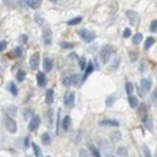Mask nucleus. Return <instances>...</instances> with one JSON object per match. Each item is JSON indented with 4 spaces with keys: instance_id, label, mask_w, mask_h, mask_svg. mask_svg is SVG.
<instances>
[{
    "instance_id": "f257e3e1",
    "label": "nucleus",
    "mask_w": 157,
    "mask_h": 157,
    "mask_svg": "<svg viewBox=\"0 0 157 157\" xmlns=\"http://www.w3.org/2000/svg\"><path fill=\"white\" fill-rule=\"evenodd\" d=\"M126 15H127L131 25L132 26H138V25L139 21H141V18H139V15L137 12H134L133 10H128V11H126Z\"/></svg>"
},
{
    "instance_id": "f03ea898",
    "label": "nucleus",
    "mask_w": 157,
    "mask_h": 157,
    "mask_svg": "<svg viewBox=\"0 0 157 157\" xmlns=\"http://www.w3.org/2000/svg\"><path fill=\"white\" fill-rule=\"evenodd\" d=\"M78 34L85 42H91L95 38V34L89 30H81L78 32Z\"/></svg>"
},
{
    "instance_id": "7ed1b4c3",
    "label": "nucleus",
    "mask_w": 157,
    "mask_h": 157,
    "mask_svg": "<svg viewBox=\"0 0 157 157\" xmlns=\"http://www.w3.org/2000/svg\"><path fill=\"white\" fill-rule=\"evenodd\" d=\"M5 127L7 129L8 132L10 133H16L17 131V123L15 122V120H13V118L6 116L5 117Z\"/></svg>"
},
{
    "instance_id": "20e7f679",
    "label": "nucleus",
    "mask_w": 157,
    "mask_h": 157,
    "mask_svg": "<svg viewBox=\"0 0 157 157\" xmlns=\"http://www.w3.org/2000/svg\"><path fill=\"white\" fill-rule=\"evenodd\" d=\"M111 54H112V48H111V46H109V45H106L101 50V52H100V58H101L102 62L104 64L107 63L109 61V59L111 57Z\"/></svg>"
},
{
    "instance_id": "39448f33",
    "label": "nucleus",
    "mask_w": 157,
    "mask_h": 157,
    "mask_svg": "<svg viewBox=\"0 0 157 157\" xmlns=\"http://www.w3.org/2000/svg\"><path fill=\"white\" fill-rule=\"evenodd\" d=\"M81 76L77 74V75H72L71 77L66 78L63 82V84L65 86H70V85H77L78 81H80Z\"/></svg>"
},
{
    "instance_id": "423d86ee",
    "label": "nucleus",
    "mask_w": 157,
    "mask_h": 157,
    "mask_svg": "<svg viewBox=\"0 0 157 157\" xmlns=\"http://www.w3.org/2000/svg\"><path fill=\"white\" fill-rule=\"evenodd\" d=\"M39 124H40V118H39V116L38 115L33 116L32 119H30V122L29 124V130L30 132H34V131L38 128Z\"/></svg>"
},
{
    "instance_id": "0eeeda50",
    "label": "nucleus",
    "mask_w": 157,
    "mask_h": 157,
    "mask_svg": "<svg viewBox=\"0 0 157 157\" xmlns=\"http://www.w3.org/2000/svg\"><path fill=\"white\" fill-rule=\"evenodd\" d=\"M64 102L67 106L72 107L75 103V93L74 92H67L65 94V98H64Z\"/></svg>"
},
{
    "instance_id": "6e6552de",
    "label": "nucleus",
    "mask_w": 157,
    "mask_h": 157,
    "mask_svg": "<svg viewBox=\"0 0 157 157\" xmlns=\"http://www.w3.org/2000/svg\"><path fill=\"white\" fill-rule=\"evenodd\" d=\"M39 65V54L37 53H33L32 56H30V66L32 69H37Z\"/></svg>"
},
{
    "instance_id": "1a4fd4ad",
    "label": "nucleus",
    "mask_w": 157,
    "mask_h": 157,
    "mask_svg": "<svg viewBox=\"0 0 157 157\" xmlns=\"http://www.w3.org/2000/svg\"><path fill=\"white\" fill-rule=\"evenodd\" d=\"M151 81L150 80H148V78H141V89L143 90V92L146 93L148 92V91L150 90L151 89Z\"/></svg>"
},
{
    "instance_id": "9d476101",
    "label": "nucleus",
    "mask_w": 157,
    "mask_h": 157,
    "mask_svg": "<svg viewBox=\"0 0 157 157\" xmlns=\"http://www.w3.org/2000/svg\"><path fill=\"white\" fill-rule=\"evenodd\" d=\"M51 41H52V34H51L50 30L47 29L43 32V42H44V44L49 45Z\"/></svg>"
},
{
    "instance_id": "9b49d317",
    "label": "nucleus",
    "mask_w": 157,
    "mask_h": 157,
    "mask_svg": "<svg viewBox=\"0 0 157 157\" xmlns=\"http://www.w3.org/2000/svg\"><path fill=\"white\" fill-rule=\"evenodd\" d=\"M100 126H110V127H118L119 126V123L115 120H111V119H105L102 120L99 123Z\"/></svg>"
},
{
    "instance_id": "f8f14e48",
    "label": "nucleus",
    "mask_w": 157,
    "mask_h": 157,
    "mask_svg": "<svg viewBox=\"0 0 157 157\" xmlns=\"http://www.w3.org/2000/svg\"><path fill=\"white\" fill-rule=\"evenodd\" d=\"M37 85L38 86H44L45 84H46V78H45V75H44V73H42V72H39L37 74Z\"/></svg>"
},
{
    "instance_id": "ddd939ff",
    "label": "nucleus",
    "mask_w": 157,
    "mask_h": 157,
    "mask_svg": "<svg viewBox=\"0 0 157 157\" xmlns=\"http://www.w3.org/2000/svg\"><path fill=\"white\" fill-rule=\"evenodd\" d=\"M122 138V134L119 131H114L110 134V139L112 142H118L119 141H121Z\"/></svg>"
},
{
    "instance_id": "4468645a",
    "label": "nucleus",
    "mask_w": 157,
    "mask_h": 157,
    "mask_svg": "<svg viewBox=\"0 0 157 157\" xmlns=\"http://www.w3.org/2000/svg\"><path fill=\"white\" fill-rule=\"evenodd\" d=\"M54 101V92L52 89H49L46 91V96H45V102L46 104H48V105H50V104H52Z\"/></svg>"
},
{
    "instance_id": "2eb2a0df",
    "label": "nucleus",
    "mask_w": 157,
    "mask_h": 157,
    "mask_svg": "<svg viewBox=\"0 0 157 157\" xmlns=\"http://www.w3.org/2000/svg\"><path fill=\"white\" fill-rule=\"evenodd\" d=\"M52 67H53V63H52V60L48 57L44 58V60H43V68H44V70L46 72H50Z\"/></svg>"
},
{
    "instance_id": "dca6fc26",
    "label": "nucleus",
    "mask_w": 157,
    "mask_h": 157,
    "mask_svg": "<svg viewBox=\"0 0 157 157\" xmlns=\"http://www.w3.org/2000/svg\"><path fill=\"white\" fill-rule=\"evenodd\" d=\"M117 154L119 157H128L129 152H128V149L126 147L120 146V147H118V149H117Z\"/></svg>"
},
{
    "instance_id": "f3484780",
    "label": "nucleus",
    "mask_w": 157,
    "mask_h": 157,
    "mask_svg": "<svg viewBox=\"0 0 157 157\" xmlns=\"http://www.w3.org/2000/svg\"><path fill=\"white\" fill-rule=\"evenodd\" d=\"M33 110L32 108H26L24 110V118L26 121H29L30 119H32L33 117Z\"/></svg>"
},
{
    "instance_id": "a211bd4d",
    "label": "nucleus",
    "mask_w": 157,
    "mask_h": 157,
    "mask_svg": "<svg viewBox=\"0 0 157 157\" xmlns=\"http://www.w3.org/2000/svg\"><path fill=\"white\" fill-rule=\"evenodd\" d=\"M129 104L132 108H136L138 104V98L134 96V95H130L129 96Z\"/></svg>"
},
{
    "instance_id": "6ab92c4d",
    "label": "nucleus",
    "mask_w": 157,
    "mask_h": 157,
    "mask_svg": "<svg viewBox=\"0 0 157 157\" xmlns=\"http://www.w3.org/2000/svg\"><path fill=\"white\" fill-rule=\"evenodd\" d=\"M41 141L44 145H49L51 142V138L48 133H44L41 136Z\"/></svg>"
},
{
    "instance_id": "aec40b11",
    "label": "nucleus",
    "mask_w": 157,
    "mask_h": 157,
    "mask_svg": "<svg viewBox=\"0 0 157 157\" xmlns=\"http://www.w3.org/2000/svg\"><path fill=\"white\" fill-rule=\"evenodd\" d=\"M92 71H93V65L91 64V63H89L88 65V67H86V69H85V73L84 78H82V82L85 81V78H88L91 73H92Z\"/></svg>"
},
{
    "instance_id": "412c9836",
    "label": "nucleus",
    "mask_w": 157,
    "mask_h": 157,
    "mask_svg": "<svg viewBox=\"0 0 157 157\" xmlns=\"http://www.w3.org/2000/svg\"><path fill=\"white\" fill-rule=\"evenodd\" d=\"M42 3V0H30V6L33 8V9H37V8L40 7Z\"/></svg>"
},
{
    "instance_id": "4be33fe9",
    "label": "nucleus",
    "mask_w": 157,
    "mask_h": 157,
    "mask_svg": "<svg viewBox=\"0 0 157 157\" xmlns=\"http://www.w3.org/2000/svg\"><path fill=\"white\" fill-rule=\"evenodd\" d=\"M154 42H155V39L153 37H147L145 40V50L149 49L150 47L154 44Z\"/></svg>"
},
{
    "instance_id": "5701e85b",
    "label": "nucleus",
    "mask_w": 157,
    "mask_h": 157,
    "mask_svg": "<svg viewBox=\"0 0 157 157\" xmlns=\"http://www.w3.org/2000/svg\"><path fill=\"white\" fill-rule=\"evenodd\" d=\"M70 124H71V117L70 116H66L64 118L63 120V123H62V126H63V129L65 131H67L70 127Z\"/></svg>"
},
{
    "instance_id": "b1692460",
    "label": "nucleus",
    "mask_w": 157,
    "mask_h": 157,
    "mask_svg": "<svg viewBox=\"0 0 157 157\" xmlns=\"http://www.w3.org/2000/svg\"><path fill=\"white\" fill-rule=\"evenodd\" d=\"M89 151H90L91 155H92V157H101L99 150L94 145H90L89 146Z\"/></svg>"
},
{
    "instance_id": "393cba45",
    "label": "nucleus",
    "mask_w": 157,
    "mask_h": 157,
    "mask_svg": "<svg viewBox=\"0 0 157 157\" xmlns=\"http://www.w3.org/2000/svg\"><path fill=\"white\" fill-rule=\"evenodd\" d=\"M9 90H10V92L13 94V96H17V94H18V89H17L16 85L13 82H11L9 84Z\"/></svg>"
},
{
    "instance_id": "a878e982",
    "label": "nucleus",
    "mask_w": 157,
    "mask_h": 157,
    "mask_svg": "<svg viewBox=\"0 0 157 157\" xmlns=\"http://www.w3.org/2000/svg\"><path fill=\"white\" fill-rule=\"evenodd\" d=\"M33 153L37 157H41V150H40V147H39L37 143H33Z\"/></svg>"
},
{
    "instance_id": "bb28decb",
    "label": "nucleus",
    "mask_w": 157,
    "mask_h": 157,
    "mask_svg": "<svg viewBox=\"0 0 157 157\" xmlns=\"http://www.w3.org/2000/svg\"><path fill=\"white\" fill-rule=\"evenodd\" d=\"M142 34L141 33H136L133 37V43L134 44H139L142 40Z\"/></svg>"
},
{
    "instance_id": "cd10ccee",
    "label": "nucleus",
    "mask_w": 157,
    "mask_h": 157,
    "mask_svg": "<svg viewBox=\"0 0 157 157\" xmlns=\"http://www.w3.org/2000/svg\"><path fill=\"white\" fill-rule=\"evenodd\" d=\"M16 78L19 82H23L26 78V72L24 71V70H19L18 73H17V75H16Z\"/></svg>"
},
{
    "instance_id": "c85d7f7f",
    "label": "nucleus",
    "mask_w": 157,
    "mask_h": 157,
    "mask_svg": "<svg viewBox=\"0 0 157 157\" xmlns=\"http://www.w3.org/2000/svg\"><path fill=\"white\" fill-rule=\"evenodd\" d=\"M17 3L20 7L25 8V9H27L30 6V0H17Z\"/></svg>"
},
{
    "instance_id": "c756f323",
    "label": "nucleus",
    "mask_w": 157,
    "mask_h": 157,
    "mask_svg": "<svg viewBox=\"0 0 157 157\" xmlns=\"http://www.w3.org/2000/svg\"><path fill=\"white\" fill-rule=\"evenodd\" d=\"M126 91L129 95H132V93L134 92V85L131 82H128L126 84Z\"/></svg>"
},
{
    "instance_id": "7c9ffc66",
    "label": "nucleus",
    "mask_w": 157,
    "mask_h": 157,
    "mask_svg": "<svg viewBox=\"0 0 157 157\" xmlns=\"http://www.w3.org/2000/svg\"><path fill=\"white\" fill-rule=\"evenodd\" d=\"M116 101V97L114 96V95H110V96H108L105 100V103L107 106H112L113 104H114V102Z\"/></svg>"
},
{
    "instance_id": "2f4dec72",
    "label": "nucleus",
    "mask_w": 157,
    "mask_h": 157,
    "mask_svg": "<svg viewBox=\"0 0 157 157\" xmlns=\"http://www.w3.org/2000/svg\"><path fill=\"white\" fill-rule=\"evenodd\" d=\"M60 46L64 49H71L74 47V43L72 42H67V41H63L60 43Z\"/></svg>"
},
{
    "instance_id": "473e14b6",
    "label": "nucleus",
    "mask_w": 157,
    "mask_h": 157,
    "mask_svg": "<svg viewBox=\"0 0 157 157\" xmlns=\"http://www.w3.org/2000/svg\"><path fill=\"white\" fill-rule=\"evenodd\" d=\"M82 17H77V18H74L72 20H70L68 21V25L70 26H75V25H78V24H80L81 22H82Z\"/></svg>"
},
{
    "instance_id": "72a5a7b5",
    "label": "nucleus",
    "mask_w": 157,
    "mask_h": 157,
    "mask_svg": "<svg viewBox=\"0 0 157 157\" xmlns=\"http://www.w3.org/2000/svg\"><path fill=\"white\" fill-rule=\"evenodd\" d=\"M78 155H80V157H92V155H91L88 150L84 149V148H82V149L80 150Z\"/></svg>"
},
{
    "instance_id": "f704fd0d",
    "label": "nucleus",
    "mask_w": 157,
    "mask_h": 157,
    "mask_svg": "<svg viewBox=\"0 0 157 157\" xmlns=\"http://www.w3.org/2000/svg\"><path fill=\"white\" fill-rule=\"evenodd\" d=\"M110 9H111V13H112V14H114V13L117 12V10H118V3H117L116 1H113V2L111 3Z\"/></svg>"
},
{
    "instance_id": "c9c22d12",
    "label": "nucleus",
    "mask_w": 157,
    "mask_h": 157,
    "mask_svg": "<svg viewBox=\"0 0 157 157\" xmlns=\"http://www.w3.org/2000/svg\"><path fill=\"white\" fill-rule=\"evenodd\" d=\"M143 153H145V157H153L151 154L150 150H149V148H148L146 145H143Z\"/></svg>"
},
{
    "instance_id": "e433bc0d",
    "label": "nucleus",
    "mask_w": 157,
    "mask_h": 157,
    "mask_svg": "<svg viewBox=\"0 0 157 157\" xmlns=\"http://www.w3.org/2000/svg\"><path fill=\"white\" fill-rule=\"evenodd\" d=\"M150 30L152 33L157 32V20L152 21V23L150 24Z\"/></svg>"
},
{
    "instance_id": "4c0bfd02",
    "label": "nucleus",
    "mask_w": 157,
    "mask_h": 157,
    "mask_svg": "<svg viewBox=\"0 0 157 157\" xmlns=\"http://www.w3.org/2000/svg\"><path fill=\"white\" fill-rule=\"evenodd\" d=\"M8 113L13 116H15L16 115V112H17V107L16 106H10V107H8Z\"/></svg>"
},
{
    "instance_id": "58836bf2",
    "label": "nucleus",
    "mask_w": 157,
    "mask_h": 157,
    "mask_svg": "<svg viewBox=\"0 0 157 157\" xmlns=\"http://www.w3.org/2000/svg\"><path fill=\"white\" fill-rule=\"evenodd\" d=\"M14 53L17 57H21L22 56V48L21 47H16L15 50H14Z\"/></svg>"
},
{
    "instance_id": "ea45409f",
    "label": "nucleus",
    "mask_w": 157,
    "mask_h": 157,
    "mask_svg": "<svg viewBox=\"0 0 157 157\" xmlns=\"http://www.w3.org/2000/svg\"><path fill=\"white\" fill-rule=\"evenodd\" d=\"M131 33H132V32H131V30L130 29H125V30H124V33H123V37H131Z\"/></svg>"
},
{
    "instance_id": "a19ab883",
    "label": "nucleus",
    "mask_w": 157,
    "mask_h": 157,
    "mask_svg": "<svg viewBox=\"0 0 157 157\" xmlns=\"http://www.w3.org/2000/svg\"><path fill=\"white\" fill-rule=\"evenodd\" d=\"M80 67L82 70H84L85 68V57H82L80 60Z\"/></svg>"
},
{
    "instance_id": "79ce46f5",
    "label": "nucleus",
    "mask_w": 157,
    "mask_h": 157,
    "mask_svg": "<svg viewBox=\"0 0 157 157\" xmlns=\"http://www.w3.org/2000/svg\"><path fill=\"white\" fill-rule=\"evenodd\" d=\"M7 46V42L5 40H0V51H3L6 48Z\"/></svg>"
},
{
    "instance_id": "37998d69",
    "label": "nucleus",
    "mask_w": 157,
    "mask_h": 157,
    "mask_svg": "<svg viewBox=\"0 0 157 157\" xmlns=\"http://www.w3.org/2000/svg\"><path fill=\"white\" fill-rule=\"evenodd\" d=\"M151 98H152V101L157 104V89H155L153 92H152Z\"/></svg>"
},
{
    "instance_id": "c03bdc74",
    "label": "nucleus",
    "mask_w": 157,
    "mask_h": 157,
    "mask_svg": "<svg viewBox=\"0 0 157 157\" xmlns=\"http://www.w3.org/2000/svg\"><path fill=\"white\" fill-rule=\"evenodd\" d=\"M21 39H22V42L26 43V42H27L28 37H27V36H24V34H23V36H21V37H20V40H21Z\"/></svg>"
},
{
    "instance_id": "a18cd8bd",
    "label": "nucleus",
    "mask_w": 157,
    "mask_h": 157,
    "mask_svg": "<svg viewBox=\"0 0 157 157\" xmlns=\"http://www.w3.org/2000/svg\"><path fill=\"white\" fill-rule=\"evenodd\" d=\"M29 141H30V138H29V137H27V138H25V146L26 147L29 146Z\"/></svg>"
},
{
    "instance_id": "49530a36",
    "label": "nucleus",
    "mask_w": 157,
    "mask_h": 157,
    "mask_svg": "<svg viewBox=\"0 0 157 157\" xmlns=\"http://www.w3.org/2000/svg\"><path fill=\"white\" fill-rule=\"evenodd\" d=\"M105 157H116L115 155H113V154H107Z\"/></svg>"
},
{
    "instance_id": "de8ad7c7",
    "label": "nucleus",
    "mask_w": 157,
    "mask_h": 157,
    "mask_svg": "<svg viewBox=\"0 0 157 157\" xmlns=\"http://www.w3.org/2000/svg\"><path fill=\"white\" fill-rule=\"evenodd\" d=\"M27 157H30V156H27Z\"/></svg>"
},
{
    "instance_id": "09e8293b",
    "label": "nucleus",
    "mask_w": 157,
    "mask_h": 157,
    "mask_svg": "<svg viewBox=\"0 0 157 157\" xmlns=\"http://www.w3.org/2000/svg\"><path fill=\"white\" fill-rule=\"evenodd\" d=\"M46 157H49V156H46Z\"/></svg>"
}]
</instances>
